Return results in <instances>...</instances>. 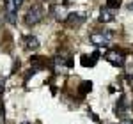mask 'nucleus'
Instances as JSON below:
<instances>
[{
	"instance_id": "0eeeda50",
	"label": "nucleus",
	"mask_w": 133,
	"mask_h": 124,
	"mask_svg": "<svg viewBox=\"0 0 133 124\" xmlns=\"http://www.w3.org/2000/svg\"><path fill=\"white\" fill-rule=\"evenodd\" d=\"M98 59H99V52H94L91 55H82V66L83 67H92V66H96Z\"/></svg>"
},
{
	"instance_id": "6e6552de",
	"label": "nucleus",
	"mask_w": 133,
	"mask_h": 124,
	"mask_svg": "<svg viewBox=\"0 0 133 124\" xmlns=\"http://www.w3.org/2000/svg\"><path fill=\"white\" fill-rule=\"evenodd\" d=\"M115 115H119V117H124V114H126V110H128V105H126V98L124 96H121L119 98V101L115 103Z\"/></svg>"
},
{
	"instance_id": "39448f33",
	"label": "nucleus",
	"mask_w": 133,
	"mask_h": 124,
	"mask_svg": "<svg viewBox=\"0 0 133 124\" xmlns=\"http://www.w3.org/2000/svg\"><path fill=\"white\" fill-rule=\"evenodd\" d=\"M85 20H87V18H85V14H82V12H71V14L66 16V20H64V21H66L69 27H75V29H76V27L83 25Z\"/></svg>"
},
{
	"instance_id": "f3484780",
	"label": "nucleus",
	"mask_w": 133,
	"mask_h": 124,
	"mask_svg": "<svg viewBox=\"0 0 133 124\" xmlns=\"http://www.w3.org/2000/svg\"><path fill=\"white\" fill-rule=\"evenodd\" d=\"M21 124H32V122H21Z\"/></svg>"
},
{
	"instance_id": "4468645a",
	"label": "nucleus",
	"mask_w": 133,
	"mask_h": 124,
	"mask_svg": "<svg viewBox=\"0 0 133 124\" xmlns=\"http://www.w3.org/2000/svg\"><path fill=\"white\" fill-rule=\"evenodd\" d=\"M4 87H5V80H4V78H0V96L4 94Z\"/></svg>"
},
{
	"instance_id": "9b49d317",
	"label": "nucleus",
	"mask_w": 133,
	"mask_h": 124,
	"mask_svg": "<svg viewBox=\"0 0 133 124\" xmlns=\"http://www.w3.org/2000/svg\"><path fill=\"white\" fill-rule=\"evenodd\" d=\"M80 96H85V94H89L92 91V82H89V80H85V82L80 83Z\"/></svg>"
},
{
	"instance_id": "1a4fd4ad",
	"label": "nucleus",
	"mask_w": 133,
	"mask_h": 124,
	"mask_svg": "<svg viewBox=\"0 0 133 124\" xmlns=\"http://www.w3.org/2000/svg\"><path fill=\"white\" fill-rule=\"evenodd\" d=\"M23 43H25V48L27 50H37L39 48V39L36 36H25L23 37Z\"/></svg>"
},
{
	"instance_id": "7ed1b4c3",
	"label": "nucleus",
	"mask_w": 133,
	"mask_h": 124,
	"mask_svg": "<svg viewBox=\"0 0 133 124\" xmlns=\"http://www.w3.org/2000/svg\"><path fill=\"white\" fill-rule=\"evenodd\" d=\"M21 4H23V0H7V4H5V16H7V21L12 25L16 23V12L21 7Z\"/></svg>"
},
{
	"instance_id": "f257e3e1",
	"label": "nucleus",
	"mask_w": 133,
	"mask_h": 124,
	"mask_svg": "<svg viewBox=\"0 0 133 124\" xmlns=\"http://www.w3.org/2000/svg\"><path fill=\"white\" fill-rule=\"evenodd\" d=\"M114 34L110 30H101V32H92L91 34V43L94 46H99V48H105L112 43Z\"/></svg>"
},
{
	"instance_id": "20e7f679",
	"label": "nucleus",
	"mask_w": 133,
	"mask_h": 124,
	"mask_svg": "<svg viewBox=\"0 0 133 124\" xmlns=\"http://www.w3.org/2000/svg\"><path fill=\"white\" fill-rule=\"evenodd\" d=\"M105 59L115 67H123L124 66V53L121 50H108L105 53Z\"/></svg>"
},
{
	"instance_id": "f03ea898",
	"label": "nucleus",
	"mask_w": 133,
	"mask_h": 124,
	"mask_svg": "<svg viewBox=\"0 0 133 124\" xmlns=\"http://www.w3.org/2000/svg\"><path fill=\"white\" fill-rule=\"evenodd\" d=\"M43 16H44L43 7L36 4V5H32L30 9L27 11V14H25V23H27L29 27H34V25H37V23L43 20Z\"/></svg>"
},
{
	"instance_id": "f8f14e48",
	"label": "nucleus",
	"mask_w": 133,
	"mask_h": 124,
	"mask_svg": "<svg viewBox=\"0 0 133 124\" xmlns=\"http://www.w3.org/2000/svg\"><path fill=\"white\" fill-rule=\"evenodd\" d=\"M121 4H123V2H121V0H107V7H110V9H119V7H121Z\"/></svg>"
},
{
	"instance_id": "dca6fc26",
	"label": "nucleus",
	"mask_w": 133,
	"mask_h": 124,
	"mask_svg": "<svg viewBox=\"0 0 133 124\" xmlns=\"http://www.w3.org/2000/svg\"><path fill=\"white\" fill-rule=\"evenodd\" d=\"M128 9H130V11H133V2L130 4V5H128Z\"/></svg>"
},
{
	"instance_id": "9d476101",
	"label": "nucleus",
	"mask_w": 133,
	"mask_h": 124,
	"mask_svg": "<svg viewBox=\"0 0 133 124\" xmlns=\"http://www.w3.org/2000/svg\"><path fill=\"white\" fill-rule=\"evenodd\" d=\"M30 66H32V69L41 71V69H44V67H46V62H44V59H43V57H32V59H30Z\"/></svg>"
},
{
	"instance_id": "ddd939ff",
	"label": "nucleus",
	"mask_w": 133,
	"mask_h": 124,
	"mask_svg": "<svg viewBox=\"0 0 133 124\" xmlns=\"http://www.w3.org/2000/svg\"><path fill=\"white\" fill-rule=\"evenodd\" d=\"M5 121V108H4V101L0 99V124H4Z\"/></svg>"
},
{
	"instance_id": "423d86ee",
	"label": "nucleus",
	"mask_w": 133,
	"mask_h": 124,
	"mask_svg": "<svg viewBox=\"0 0 133 124\" xmlns=\"http://www.w3.org/2000/svg\"><path fill=\"white\" fill-rule=\"evenodd\" d=\"M114 20H115V11L110 9V7H101V11H99V21L101 23H110Z\"/></svg>"
},
{
	"instance_id": "2eb2a0df",
	"label": "nucleus",
	"mask_w": 133,
	"mask_h": 124,
	"mask_svg": "<svg viewBox=\"0 0 133 124\" xmlns=\"http://www.w3.org/2000/svg\"><path fill=\"white\" fill-rule=\"evenodd\" d=\"M119 124H133V121H131V119H123Z\"/></svg>"
}]
</instances>
